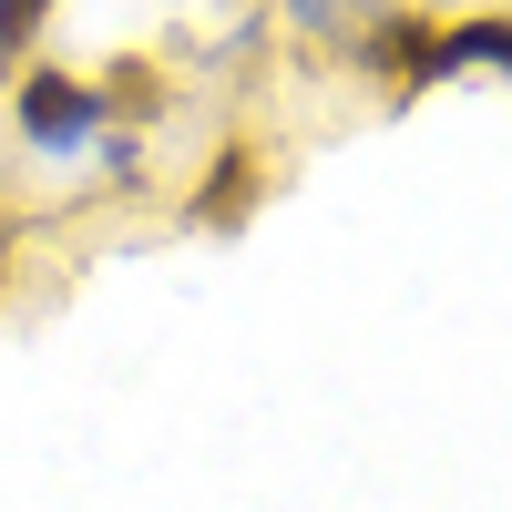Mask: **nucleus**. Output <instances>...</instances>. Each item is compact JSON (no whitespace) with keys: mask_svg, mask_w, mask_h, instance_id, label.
Instances as JSON below:
<instances>
[{"mask_svg":"<svg viewBox=\"0 0 512 512\" xmlns=\"http://www.w3.org/2000/svg\"><path fill=\"white\" fill-rule=\"evenodd\" d=\"M11 123H21L31 154H82V144L103 134V103H93V82H82V72L21 62V72H11Z\"/></svg>","mask_w":512,"mask_h":512,"instance_id":"1","label":"nucleus"},{"mask_svg":"<svg viewBox=\"0 0 512 512\" xmlns=\"http://www.w3.org/2000/svg\"><path fill=\"white\" fill-rule=\"evenodd\" d=\"M359 72L379 82L390 103H420L431 82H451L441 72V11H379V21H359Z\"/></svg>","mask_w":512,"mask_h":512,"instance_id":"2","label":"nucleus"},{"mask_svg":"<svg viewBox=\"0 0 512 512\" xmlns=\"http://www.w3.org/2000/svg\"><path fill=\"white\" fill-rule=\"evenodd\" d=\"M267 195H277V154L256 144V134H226V144H216V164H205L195 195H185V226H195V236H236Z\"/></svg>","mask_w":512,"mask_h":512,"instance_id":"3","label":"nucleus"},{"mask_svg":"<svg viewBox=\"0 0 512 512\" xmlns=\"http://www.w3.org/2000/svg\"><path fill=\"white\" fill-rule=\"evenodd\" d=\"M512 62V11H461L441 21V72H502Z\"/></svg>","mask_w":512,"mask_h":512,"instance_id":"4","label":"nucleus"},{"mask_svg":"<svg viewBox=\"0 0 512 512\" xmlns=\"http://www.w3.org/2000/svg\"><path fill=\"white\" fill-rule=\"evenodd\" d=\"M93 103H103V123H154L164 113V72L144 52H113V72L93 82Z\"/></svg>","mask_w":512,"mask_h":512,"instance_id":"5","label":"nucleus"},{"mask_svg":"<svg viewBox=\"0 0 512 512\" xmlns=\"http://www.w3.org/2000/svg\"><path fill=\"white\" fill-rule=\"evenodd\" d=\"M52 11H62V0H0V82L31 62V41L52 31Z\"/></svg>","mask_w":512,"mask_h":512,"instance_id":"6","label":"nucleus"},{"mask_svg":"<svg viewBox=\"0 0 512 512\" xmlns=\"http://www.w3.org/2000/svg\"><path fill=\"white\" fill-rule=\"evenodd\" d=\"M0 277H11V216H0Z\"/></svg>","mask_w":512,"mask_h":512,"instance_id":"7","label":"nucleus"},{"mask_svg":"<svg viewBox=\"0 0 512 512\" xmlns=\"http://www.w3.org/2000/svg\"><path fill=\"white\" fill-rule=\"evenodd\" d=\"M308 11H328V0H308Z\"/></svg>","mask_w":512,"mask_h":512,"instance_id":"8","label":"nucleus"}]
</instances>
